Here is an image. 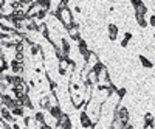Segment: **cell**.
I'll list each match as a JSON object with an SVG mask.
<instances>
[{"instance_id":"7c38bea8","label":"cell","mask_w":155,"mask_h":129,"mask_svg":"<svg viewBox=\"0 0 155 129\" xmlns=\"http://www.w3.org/2000/svg\"><path fill=\"white\" fill-rule=\"evenodd\" d=\"M137 22L140 23V27H146V20H144V17H143V14H137Z\"/></svg>"},{"instance_id":"8fae6325","label":"cell","mask_w":155,"mask_h":129,"mask_svg":"<svg viewBox=\"0 0 155 129\" xmlns=\"http://www.w3.org/2000/svg\"><path fill=\"white\" fill-rule=\"evenodd\" d=\"M62 51L65 53V56H68V53H70V45H68V42L65 39L62 41Z\"/></svg>"},{"instance_id":"277c9868","label":"cell","mask_w":155,"mask_h":129,"mask_svg":"<svg viewBox=\"0 0 155 129\" xmlns=\"http://www.w3.org/2000/svg\"><path fill=\"white\" fill-rule=\"evenodd\" d=\"M116 36H118V27H116V25H109V37H110V41H115Z\"/></svg>"},{"instance_id":"ffe728a7","label":"cell","mask_w":155,"mask_h":129,"mask_svg":"<svg viewBox=\"0 0 155 129\" xmlns=\"http://www.w3.org/2000/svg\"><path fill=\"white\" fill-rule=\"evenodd\" d=\"M67 3H68V0H61V3H59V9L67 8Z\"/></svg>"},{"instance_id":"7402d4cb","label":"cell","mask_w":155,"mask_h":129,"mask_svg":"<svg viewBox=\"0 0 155 129\" xmlns=\"http://www.w3.org/2000/svg\"><path fill=\"white\" fill-rule=\"evenodd\" d=\"M22 59H23V56H22V51H19V53H17V61H19V62H22Z\"/></svg>"},{"instance_id":"d6986e66","label":"cell","mask_w":155,"mask_h":129,"mask_svg":"<svg viewBox=\"0 0 155 129\" xmlns=\"http://www.w3.org/2000/svg\"><path fill=\"white\" fill-rule=\"evenodd\" d=\"M2 117H3L5 120H11V118H12L11 115H9V112H8L6 109H2Z\"/></svg>"},{"instance_id":"2e32d148","label":"cell","mask_w":155,"mask_h":129,"mask_svg":"<svg viewBox=\"0 0 155 129\" xmlns=\"http://www.w3.org/2000/svg\"><path fill=\"white\" fill-rule=\"evenodd\" d=\"M36 120H37L39 123H41L44 127H47V126H45V123H44V114H41V112H39V114H36Z\"/></svg>"},{"instance_id":"44dd1931","label":"cell","mask_w":155,"mask_h":129,"mask_svg":"<svg viewBox=\"0 0 155 129\" xmlns=\"http://www.w3.org/2000/svg\"><path fill=\"white\" fill-rule=\"evenodd\" d=\"M42 107H45V109H48V107H50L48 100H47V98H44V100H42Z\"/></svg>"},{"instance_id":"7a4b0ae2","label":"cell","mask_w":155,"mask_h":129,"mask_svg":"<svg viewBox=\"0 0 155 129\" xmlns=\"http://www.w3.org/2000/svg\"><path fill=\"white\" fill-rule=\"evenodd\" d=\"M115 118L118 120V121H121V123L126 126V123H127V120H129V110H127L126 107L118 109V112L115 114Z\"/></svg>"},{"instance_id":"6da1fadb","label":"cell","mask_w":155,"mask_h":129,"mask_svg":"<svg viewBox=\"0 0 155 129\" xmlns=\"http://www.w3.org/2000/svg\"><path fill=\"white\" fill-rule=\"evenodd\" d=\"M56 16L61 19V22L64 23V25H67V27H71L73 25V20H71V14H70V11L67 9V8H64V9H59L58 12H56Z\"/></svg>"},{"instance_id":"cb8c5ba5","label":"cell","mask_w":155,"mask_h":129,"mask_svg":"<svg viewBox=\"0 0 155 129\" xmlns=\"http://www.w3.org/2000/svg\"><path fill=\"white\" fill-rule=\"evenodd\" d=\"M149 22H150V25H152V27H155V16H152Z\"/></svg>"},{"instance_id":"ac0fdd59","label":"cell","mask_w":155,"mask_h":129,"mask_svg":"<svg viewBox=\"0 0 155 129\" xmlns=\"http://www.w3.org/2000/svg\"><path fill=\"white\" fill-rule=\"evenodd\" d=\"M65 69H67V62H65V61H62V62H61V69H59V73H61V75H64V73H65Z\"/></svg>"},{"instance_id":"484cf974","label":"cell","mask_w":155,"mask_h":129,"mask_svg":"<svg viewBox=\"0 0 155 129\" xmlns=\"http://www.w3.org/2000/svg\"><path fill=\"white\" fill-rule=\"evenodd\" d=\"M118 93H120V97H123V95L126 93V90H124V89H121V90H120V92H118Z\"/></svg>"},{"instance_id":"e0dca14e","label":"cell","mask_w":155,"mask_h":129,"mask_svg":"<svg viewBox=\"0 0 155 129\" xmlns=\"http://www.w3.org/2000/svg\"><path fill=\"white\" fill-rule=\"evenodd\" d=\"M9 81H11L12 84H14V86H17V84H20V83H22V80L19 78V76H12V78H9Z\"/></svg>"},{"instance_id":"4fadbf2b","label":"cell","mask_w":155,"mask_h":129,"mask_svg":"<svg viewBox=\"0 0 155 129\" xmlns=\"http://www.w3.org/2000/svg\"><path fill=\"white\" fill-rule=\"evenodd\" d=\"M140 61L143 62V66H144V67H152V62H150L147 58H144V56H140Z\"/></svg>"},{"instance_id":"ba28073f","label":"cell","mask_w":155,"mask_h":129,"mask_svg":"<svg viewBox=\"0 0 155 129\" xmlns=\"http://www.w3.org/2000/svg\"><path fill=\"white\" fill-rule=\"evenodd\" d=\"M50 112H51V115H53L54 118H61L62 117V112H61V109L58 107V106H53V107H50Z\"/></svg>"},{"instance_id":"30bf717a","label":"cell","mask_w":155,"mask_h":129,"mask_svg":"<svg viewBox=\"0 0 155 129\" xmlns=\"http://www.w3.org/2000/svg\"><path fill=\"white\" fill-rule=\"evenodd\" d=\"M11 69L14 70L16 73H19V72H22V62H16V61H12V64H11Z\"/></svg>"},{"instance_id":"9c48e42d","label":"cell","mask_w":155,"mask_h":129,"mask_svg":"<svg viewBox=\"0 0 155 129\" xmlns=\"http://www.w3.org/2000/svg\"><path fill=\"white\" fill-rule=\"evenodd\" d=\"M135 11H137V14H143V16H144L147 9H146V6L143 5V2H141V3L135 5Z\"/></svg>"},{"instance_id":"9a60e30c","label":"cell","mask_w":155,"mask_h":129,"mask_svg":"<svg viewBox=\"0 0 155 129\" xmlns=\"http://www.w3.org/2000/svg\"><path fill=\"white\" fill-rule=\"evenodd\" d=\"M22 101H23V106H27V107H30V109L33 107V104H31V101H30V98H28L27 95H25V97L22 98Z\"/></svg>"},{"instance_id":"3957f363","label":"cell","mask_w":155,"mask_h":129,"mask_svg":"<svg viewBox=\"0 0 155 129\" xmlns=\"http://www.w3.org/2000/svg\"><path fill=\"white\" fill-rule=\"evenodd\" d=\"M58 127H71V123H70V120H68L67 115H62V117L59 118Z\"/></svg>"},{"instance_id":"4316f807","label":"cell","mask_w":155,"mask_h":129,"mask_svg":"<svg viewBox=\"0 0 155 129\" xmlns=\"http://www.w3.org/2000/svg\"><path fill=\"white\" fill-rule=\"evenodd\" d=\"M17 2H20V0H17Z\"/></svg>"},{"instance_id":"5bb4252c","label":"cell","mask_w":155,"mask_h":129,"mask_svg":"<svg viewBox=\"0 0 155 129\" xmlns=\"http://www.w3.org/2000/svg\"><path fill=\"white\" fill-rule=\"evenodd\" d=\"M12 114L14 115H23V109H22V106H16V107H12Z\"/></svg>"},{"instance_id":"d4e9b609","label":"cell","mask_w":155,"mask_h":129,"mask_svg":"<svg viewBox=\"0 0 155 129\" xmlns=\"http://www.w3.org/2000/svg\"><path fill=\"white\" fill-rule=\"evenodd\" d=\"M2 129H9V126H8L6 123H3V121H2Z\"/></svg>"},{"instance_id":"52a82bcc","label":"cell","mask_w":155,"mask_h":129,"mask_svg":"<svg viewBox=\"0 0 155 129\" xmlns=\"http://www.w3.org/2000/svg\"><path fill=\"white\" fill-rule=\"evenodd\" d=\"M2 103H3L6 107H9V109H12V107L16 106V101H12L8 95H3V97H2Z\"/></svg>"},{"instance_id":"8992f818","label":"cell","mask_w":155,"mask_h":129,"mask_svg":"<svg viewBox=\"0 0 155 129\" xmlns=\"http://www.w3.org/2000/svg\"><path fill=\"white\" fill-rule=\"evenodd\" d=\"M68 34L73 37L74 41H79V31H78V27H74V25L68 27Z\"/></svg>"},{"instance_id":"603a6c76","label":"cell","mask_w":155,"mask_h":129,"mask_svg":"<svg viewBox=\"0 0 155 129\" xmlns=\"http://www.w3.org/2000/svg\"><path fill=\"white\" fill-rule=\"evenodd\" d=\"M5 69H8V64H6V62L2 59V70H5Z\"/></svg>"},{"instance_id":"5b68a950","label":"cell","mask_w":155,"mask_h":129,"mask_svg":"<svg viewBox=\"0 0 155 129\" xmlns=\"http://www.w3.org/2000/svg\"><path fill=\"white\" fill-rule=\"evenodd\" d=\"M81 124H82L84 127H92V126H93L92 121H90V118L87 117V114H85V112L81 114Z\"/></svg>"}]
</instances>
